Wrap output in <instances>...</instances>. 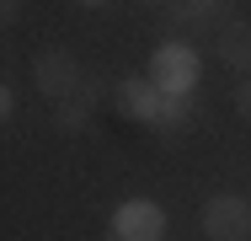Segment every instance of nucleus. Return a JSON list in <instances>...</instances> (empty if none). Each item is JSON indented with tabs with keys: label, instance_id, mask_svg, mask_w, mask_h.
Returning a JSON list of instances; mask_svg holds the SVG:
<instances>
[{
	"label": "nucleus",
	"instance_id": "nucleus-3",
	"mask_svg": "<svg viewBox=\"0 0 251 241\" xmlns=\"http://www.w3.org/2000/svg\"><path fill=\"white\" fill-rule=\"evenodd\" d=\"M203 231H208V241H246L251 236V204L241 193H214L203 204Z\"/></svg>",
	"mask_w": 251,
	"mask_h": 241
},
{
	"label": "nucleus",
	"instance_id": "nucleus-1",
	"mask_svg": "<svg viewBox=\"0 0 251 241\" xmlns=\"http://www.w3.org/2000/svg\"><path fill=\"white\" fill-rule=\"evenodd\" d=\"M80 81H86V64L70 54V48H38L32 54V86L49 96V102H75L80 91Z\"/></svg>",
	"mask_w": 251,
	"mask_h": 241
},
{
	"label": "nucleus",
	"instance_id": "nucleus-10",
	"mask_svg": "<svg viewBox=\"0 0 251 241\" xmlns=\"http://www.w3.org/2000/svg\"><path fill=\"white\" fill-rule=\"evenodd\" d=\"M11 113H16V96H11V86H5V81H0V123H5V118H11Z\"/></svg>",
	"mask_w": 251,
	"mask_h": 241
},
{
	"label": "nucleus",
	"instance_id": "nucleus-8",
	"mask_svg": "<svg viewBox=\"0 0 251 241\" xmlns=\"http://www.w3.org/2000/svg\"><path fill=\"white\" fill-rule=\"evenodd\" d=\"M235 113L251 118V75H241V86H235Z\"/></svg>",
	"mask_w": 251,
	"mask_h": 241
},
{
	"label": "nucleus",
	"instance_id": "nucleus-13",
	"mask_svg": "<svg viewBox=\"0 0 251 241\" xmlns=\"http://www.w3.org/2000/svg\"><path fill=\"white\" fill-rule=\"evenodd\" d=\"M193 5H214V0H193Z\"/></svg>",
	"mask_w": 251,
	"mask_h": 241
},
{
	"label": "nucleus",
	"instance_id": "nucleus-2",
	"mask_svg": "<svg viewBox=\"0 0 251 241\" xmlns=\"http://www.w3.org/2000/svg\"><path fill=\"white\" fill-rule=\"evenodd\" d=\"M150 81L160 86L166 96H187L193 81H198V48L187 43H160L150 54Z\"/></svg>",
	"mask_w": 251,
	"mask_h": 241
},
{
	"label": "nucleus",
	"instance_id": "nucleus-12",
	"mask_svg": "<svg viewBox=\"0 0 251 241\" xmlns=\"http://www.w3.org/2000/svg\"><path fill=\"white\" fill-rule=\"evenodd\" d=\"M80 5H101V0H80Z\"/></svg>",
	"mask_w": 251,
	"mask_h": 241
},
{
	"label": "nucleus",
	"instance_id": "nucleus-9",
	"mask_svg": "<svg viewBox=\"0 0 251 241\" xmlns=\"http://www.w3.org/2000/svg\"><path fill=\"white\" fill-rule=\"evenodd\" d=\"M16 16H22V0H0V27H16Z\"/></svg>",
	"mask_w": 251,
	"mask_h": 241
},
{
	"label": "nucleus",
	"instance_id": "nucleus-11",
	"mask_svg": "<svg viewBox=\"0 0 251 241\" xmlns=\"http://www.w3.org/2000/svg\"><path fill=\"white\" fill-rule=\"evenodd\" d=\"M139 5H171V0H139Z\"/></svg>",
	"mask_w": 251,
	"mask_h": 241
},
{
	"label": "nucleus",
	"instance_id": "nucleus-6",
	"mask_svg": "<svg viewBox=\"0 0 251 241\" xmlns=\"http://www.w3.org/2000/svg\"><path fill=\"white\" fill-rule=\"evenodd\" d=\"M214 54H219V64H230V70L251 75V22L230 16V22L219 27V38H214Z\"/></svg>",
	"mask_w": 251,
	"mask_h": 241
},
{
	"label": "nucleus",
	"instance_id": "nucleus-7",
	"mask_svg": "<svg viewBox=\"0 0 251 241\" xmlns=\"http://www.w3.org/2000/svg\"><path fill=\"white\" fill-rule=\"evenodd\" d=\"M91 123V107H80V102H59V129L64 134H75V129H86Z\"/></svg>",
	"mask_w": 251,
	"mask_h": 241
},
{
	"label": "nucleus",
	"instance_id": "nucleus-5",
	"mask_svg": "<svg viewBox=\"0 0 251 241\" xmlns=\"http://www.w3.org/2000/svg\"><path fill=\"white\" fill-rule=\"evenodd\" d=\"M118 107H123L134 123H160V113H166V91L155 86L150 75H134V81L118 86Z\"/></svg>",
	"mask_w": 251,
	"mask_h": 241
},
{
	"label": "nucleus",
	"instance_id": "nucleus-4",
	"mask_svg": "<svg viewBox=\"0 0 251 241\" xmlns=\"http://www.w3.org/2000/svg\"><path fill=\"white\" fill-rule=\"evenodd\" d=\"M112 236L118 241H160L166 236V209L155 198H123L112 209Z\"/></svg>",
	"mask_w": 251,
	"mask_h": 241
}]
</instances>
